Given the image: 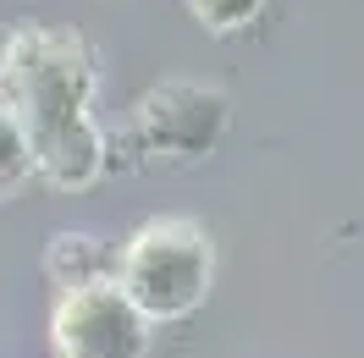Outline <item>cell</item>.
<instances>
[{
	"label": "cell",
	"instance_id": "7a4b0ae2",
	"mask_svg": "<svg viewBox=\"0 0 364 358\" xmlns=\"http://www.w3.org/2000/svg\"><path fill=\"white\" fill-rule=\"evenodd\" d=\"M116 287L149 325L188 320L210 298L215 281V248L205 226L188 215H155L116 248Z\"/></svg>",
	"mask_w": 364,
	"mask_h": 358
},
{
	"label": "cell",
	"instance_id": "5b68a950",
	"mask_svg": "<svg viewBox=\"0 0 364 358\" xmlns=\"http://www.w3.org/2000/svg\"><path fill=\"white\" fill-rule=\"evenodd\" d=\"M45 270L55 276V287H89V281H111L116 276V254L105 243H94L83 232H67V237H55L45 254Z\"/></svg>",
	"mask_w": 364,
	"mask_h": 358
},
{
	"label": "cell",
	"instance_id": "3957f363",
	"mask_svg": "<svg viewBox=\"0 0 364 358\" xmlns=\"http://www.w3.org/2000/svg\"><path fill=\"white\" fill-rule=\"evenodd\" d=\"M232 105L215 83H199V77H166L138 99V149L149 160H166V166H193V160H210L215 143L227 138Z\"/></svg>",
	"mask_w": 364,
	"mask_h": 358
},
{
	"label": "cell",
	"instance_id": "8992f818",
	"mask_svg": "<svg viewBox=\"0 0 364 358\" xmlns=\"http://www.w3.org/2000/svg\"><path fill=\"white\" fill-rule=\"evenodd\" d=\"M28 177H33V143H28L17 111L0 99V204L17 199L28 188Z\"/></svg>",
	"mask_w": 364,
	"mask_h": 358
},
{
	"label": "cell",
	"instance_id": "277c9868",
	"mask_svg": "<svg viewBox=\"0 0 364 358\" xmlns=\"http://www.w3.org/2000/svg\"><path fill=\"white\" fill-rule=\"evenodd\" d=\"M149 320L122 298L116 281L55 292L50 309V347L55 358H144L149 353Z\"/></svg>",
	"mask_w": 364,
	"mask_h": 358
},
{
	"label": "cell",
	"instance_id": "52a82bcc",
	"mask_svg": "<svg viewBox=\"0 0 364 358\" xmlns=\"http://www.w3.org/2000/svg\"><path fill=\"white\" fill-rule=\"evenodd\" d=\"M205 33H243L265 11V0H182Z\"/></svg>",
	"mask_w": 364,
	"mask_h": 358
},
{
	"label": "cell",
	"instance_id": "6da1fadb",
	"mask_svg": "<svg viewBox=\"0 0 364 358\" xmlns=\"http://www.w3.org/2000/svg\"><path fill=\"white\" fill-rule=\"evenodd\" d=\"M0 99L17 111L33 143V177L77 193L105 166V133L94 121V50L72 28L23 23L0 45Z\"/></svg>",
	"mask_w": 364,
	"mask_h": 358
}]
</instances>
